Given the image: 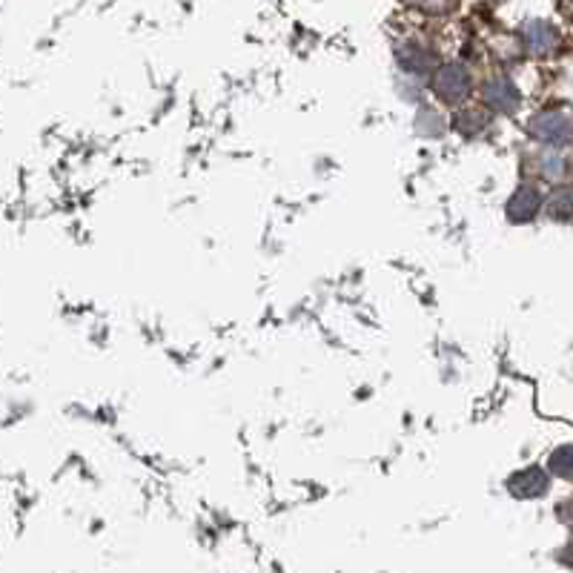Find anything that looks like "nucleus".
<instances>
[{
    "label": "nucleus",
    "instance_id": "f257e3e1",
    "mask_svg": "<svg viewBox=\"0 0 573 573\" xmlns=\"http://www.w3.org/2000/svg\"><path fill=\"white\" fill-rule=\"evenodd\" d=\"M430 89H434V95L442 103H448V107H459V103H465L473 95L471 70L459 61L442 63V66L436 70L434 81H430Z\"/></svg>",
    "mask_w": 573,
    "mask_h": 573
},
{
    "label": "nucleus",
    "instance_id": "f03ea898",
    "mask_svg": "<svg viewBox=\"0 0 573 573\" xmlns=\"http://www.w3.org/2000/svg\"><path fill=\"white\" fill-rule=\"evenodd\" d=\"M527 135L545 147H565L573 141V121L565 112H539L531 118Z\"/></svg>",
    "mask_w": 573,
    "mask_h": 573
},
{
    "label": "nucleus",
    "instance_id": "7ed1b4c3",
    "mask_svg": "<svg viewBox=\"0 0 573 573\" xmlns=\"http://www.w3.org/2000/svg\"><path fill=\"white\" fill-rule=\"evenodd\" d=\"M520 86L513 84L508 75H490L481 84V103L496 115H513L520 109Z\"/></svg>",
    "mask_w": 573,
    "mask_h": 573
},
{
    "label": "nucleus",
    "instance_id": "20e7f679",
    "mask_svg": "<svg viewBox=\"0 0 573 573\" xmlns=\"http://www.w3.org/2000/svg\"><path fill=\"white\" fill-rule=\"evenodd\" d=\"M395 63H399V70H402L404 75H416V78L430 75V72L436 75V70L442 66V63H439V54L427 47V44H418V40H402V44L395 47Z\"/></svg>",
    "mask_w": 573,
    "mask_h": 573
},
{
    "label": "nucleus",
    "instance_id": "39448f33",
    "mask_svg": "<svg viewBox=\"0 0 573 573\" xmlns=\"http://www.w3.org/2000/svg\"><path fill=\"white\" fill-rule=\"evenodd\" d=\"M542 209V193L536 190L534 184H522L516 186V193L504 202V216L511 224H527L534 221Z\"/></svg>",
    "mask_w": 573,
    "mask_h": 573
},
{
    "label": "nucleus",
    "instance_id": "423d86ee",
    "mask_svg": "<svg viewBox=\"0 0 573 573\" xmlns=\"http://www.w3.org/2000/svg\"><path fill=\"white\" fill-rule=\"evenodd\" d=\"M504 488L511 490L516 499H539V496L548 493V473L542 467H522V471L511 473Z\"/></svg>",
    "mask_w": 573,
    "mask_h": 573
},
{
    "label": "nucleus",
    "instance_id": "0eeeda50",
    "mask_svg": "<svg viewBox=\"0 0 573 573\" xmlns=\"http://www.w3.org/2000/svg\"><path fill=\"white\" fill-rule=\"evenodd\" d=\"M520 35H522V44H525L527 52L536 54V58H545V54H550L559 44L557 29H553L550 24H545V21H527V24H522Z\"/></svg>",
    "mask_w": 573,
    "mask_h": 573
},
{
    "label": "nucleus",
    "instance_id": "6e6552de",
    "mask_svg": "<svg viewBox=\"0 0 573 573\" xmlns=\"http://www.w3.org/2000/svg\"><path fill=\"white\" fill-rule=\"evenodd\" d=\"M450 126H453V132H459L462 138H479L481 132L490 126V115H485L481 109H462V112L453 115Z\"/></svg>",
    "mask_w": 573,
    "mask_h": 573
},
{
    "label": "nucleus",
    "instance_id": "1a4fd4ad",
    "mask_svg": "<svg viewBox=\"0 0 573 573\" xmlns=\"http://www.w3.org/2000/svg\"><path fill=\"white\" fill-rule=\"evenodd\" d=\"M548 467L559 479H573V444H562L550 453Z\"/></svg>",
    "mask_w": 573,
    "mask_h": 573
},
{
    "label": "nucleus",
    "instance_id": "9d476101",
    "mask_svg": "<svg viewBox=\"0 0 573 573\" xmlns=\"http://www.w3.org/2000/svg\"><path fill=\"white\" fill-rule=\"evenodd\" d=\"M539 170H542V179H559V172H562V158L545 153V156L539 158Z\"/></svg>",
    "mask_w": 573,
    "mask_h": 573
},
{
    "label": "nucleus",
    "instance_id": "9b49d317",
    "mask_svg": "<svg viewBox=\"0 0 573 573\" xmlns=\"http://www.w3.org/2000/svg\"><path fill=\"white\" fill-rule=\"evenodd\" d=\"M568 207H571V195H557V198H550L548 202V212L553 218H565V212H568Z\"/></svg>",
    "mask_w": 573,
    "mask_h": 573
},
{
    "label": "nucleus",
    "instance_id": "f8f14e48",
    "mask_svg": "<svg viewBox=\"0 0 573 573\" xmlns=\"http://www.w3.org/2000/svg\"><path fill=\"white\" fill-rule=\"evenodd\" d=\"M571 520H573V502H571Z\"/></svg>",
    "mask_w": 573,
    "mask_h": 573
}]
</instances>
